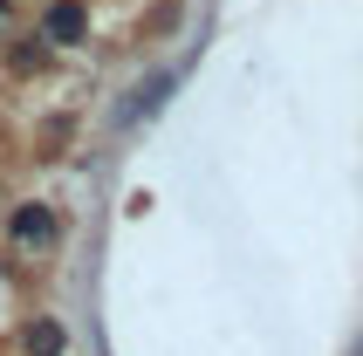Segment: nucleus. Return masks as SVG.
Masks as SVG:
<instances>
[{
	"label": "nucleus",
	"mask_w": 363,
	"mask_h": 356,
	"mask_svg": "<svg viewBox=\"0 0 363 356\" xmlns=\"http://www.w3.org/2000/svg\"><path fill=\"white\" fill-rule=\"evenodd\" d=\"M48 55H55V48H48L41 35H21L14 48H7V69H14V76H41V69H48Z\"/></svg>",
	"instance_id": "obj_4"
},
{
	"label": "nucleus",
	"mask_w": 363,
	"mask_h": 356,
	"mask_svg": "<svg viewBox=\"0 0 363 356\" xmlns=\"http://www.w3.org/2000/svg\"><path fill=\"white\" fill-rule=\"evenodd\" d=\"M7 21H14V0H0V28H7Z\"/></svg>",
	"instance_id": "obj_5"
},
{
	"label": "nucleus",
	"mask_w": 363,
	"mask_h": 356,
	"mask_svg": "<svg viewBox=\"0 0 363 356\" xmlns=\"http://www.w3.org/2000/svg\"><path fill=\"white\" fill-rule=\"evenodd\" d=\"M35 35L48 41V48H82V41H89V7H82V0H48L41 21H35Z\"/></svg>",
	"instance_id": "obj_2"
},
{
	"label": "nucleus",
	"mask_w": 363,
	"mask_h": 356,
	"mask_svg": "<svg viewBox=\"0 0 363 356\" xmlns=\"http://www.w3.org/2000/svg\"><path fill=\"white\" fill-rule=\"evenodd\" d=\"M7 240H14L21 254H55L62 247V213L48 199H21L14 213H7Z\"/></svg>",
	"instance_id": "obj_1"
},
{
	"label": "nucleus",
	"mask_w": 363,
	"mask_h": 356,
	"mask_svg": "<svg viewBox=\"0 0 363 356\" xmlns=\"http://www.w3.org/2000/svg\"><path fill=\"white\" fill-rule=\"evenodd\" d=\"M21 356H69V329L55 316H28L21 322Z\"/></svg>",
	"instance_id": "obj_3"
}]
</instances>
